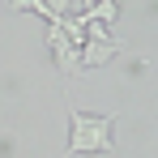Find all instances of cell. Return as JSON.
Wrapping results in <instances>:
<instances>
[{
  "instance_id": "obj_1",
  "label": "cell",
  "mask_w": 158,
  "mask_h": 158,
  "mask_svg": "<svg viewBox=\"0 0 158 158\" xmlns=\"http://www.w3.org/2000/svg\"><path fill=\"white\" fill-rule=\"evenodd\" d=\"M69 154H111V128H115V111L90 115V111H73L69 115Z\"/></svg>"
},
{
  "instance_id": "obj_2",
  "label": "cell",
  "mask_w": 158,
  "mask_h": 158,
  "mask_svg": "<svg viewBox=\"0 0 158 158\" xmlns=\"http://www.w3.org/2000/svg\"><path fill=\"white\" fill-rule=\"evenodd\" d=\"M47 47H52L56 69H60L64 77H77V73H81V52L73 47V43H69V39H64V30L56 26V22L47 26Z\"/></svg>"
},
{
  "instance_id": "obj_3",
  "label": "cell",
  "mask_w": 158,
  "mask_h": 158,
  "mask_svg": "<svg viewBox=\"0 0 158 158\" xmlns=\"http://www.w3.org/2000/svg\"><path fill=\"white\" fill-rule=\"evenodd\" d=\"M115 52H120L115 39H85V47H81V73H85V69H103V64H111Z\"/></svg>"
},
{
  "instance_id": "obj_4",
  "label": "cell",
  "mask_w": 158,
  "mask_h": 158,
  "mask_svg": "<svg viewBox=\"0 0 158 158\" xmlns=\"http://www.w3.org/2000/svg\"><path fill=\"white\" fill-rule=\"evenodd\" d=\"M85 22H98V26H111L115 17H120V0H94L90 9H77Z\"/></svg>"
},
{
  "instance_id": "obj_5",
  "label": "cell",
  "mask_w": 158,
  "mask_h": 158,
  "mask_svg": "<svg viewBox=\"0 0 158 158\" xmlns=\"http://www.w3.org/2000/svg\"><path fill=\"white\" fill-rule=\"evenodd\" d=\"M9 4H13L17 13H39V17L47 22V9H43V0H9Z\"/></svg>"
},
{
  "instance_id": "obj_6",
  "label": "cell",
  "mask_w": 158,
  "mask_h": 158,
  "mask_svg": "<svg viewBox=\"0 0 158 158\" xmlns=\"http://www.w3.org/2000/svg\"><path fill=\"white\" fill-rule=\"evenodd\" d=\"M90 4H94V0H81V9H90Z\"/></svg>"
}]
</instances>
